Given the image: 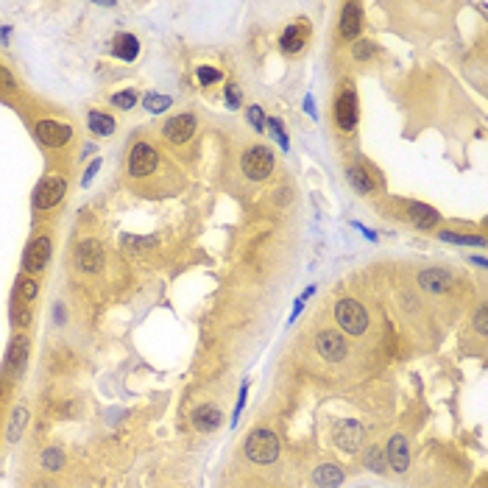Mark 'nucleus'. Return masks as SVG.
I'll return each instance as SVG.
<instances>
[{
    "instance_id": "obj_1",
    "label": "nucleus",
    "mask_w": 488,
    "mask_h": 488,
    "mask_svg": "<svg viewBox=\"0 0 488 488\" xmlns=\"http://www.w3.org/2000/svg\"><path fill=\"white\" fill-rule=\"evenodd\" d=\"M67 195V179L62 173H48L39 179V185L33 187V195H31V204H33V212H51L56 209Z\"/></svg>"
},
{
    "instance_id": "obj_2",
    "label": "nucleus",
    "mask_w": 488,
    "mask_h": 488,
    "mask_svg": "<svg viewBox=\"0 0 488 488\" xmlns=\"http://www.w3.org/2000/svg\"><path fill=\"white\" fill-rule=\"evenodd\" d=\"M51 257H53V234L51 232H42V234L31 237V243H28V249L23 254V271H26V276L45 274L48 265H51Z\"/></svg>"
},
{
    "instance_id": "obj_3",
    "label": "nucleus",
    "mask_w": 488,
    "mask_h": 488,
    "mask_svg": "<svg viewBox=\"0 0 488 488\" xmlns=\"http://www.w3.org/2000/svg\"><path fill=\"white\" fill-rule=\"evenodd\" d=\"M335 321L341 326V332L360 338L368 329V313H365V307L360 304L358 298H341L335 304Z\"/></svg>"
},
{
    "instance_id": "obj_4",
    "label": "nucleus",
    "mask_w": 488,
    "mask_h": 488,
    "mask_svg": "<svg viewBox=\"0 0 488 488\" xmlns=\"http://www.w3.org/2000/svg\"><path fill=\"white\" fill-rule=\"evenodd\" d=\"M28 358H31V338L26 332H14L6 349V360H3V371L9 380H20L28 368Z\"/></svg>"
},
{
    "instance_id": "obj_5",
    "label": "nucleus",
    "mask_w": 488,
    "mask_h": 488,
    "mask_svg": "<svg viewBox=\"0 0 488 488\" xmlns=\"http://www.w3.org/2000/svg\"><path fill=\"white\" fill-rule=\"evenodd\" d=\"M73 126L62 123V120H53V118H45V120H36L33 123V137L39 140V145L51 148V151H62L73 142Z\"/></svg>"
},
{
    "instance_id": "obj_6",
    "label": "nucleus",
    "mask_w": 488,
    "mask_h": 488,
    "mask_svg": "<svg viewBox=\"0 0 488 488\" xmlns=\"http://www.w3.org/2000/svg\"><path fill=\"white\" fill-rule=\"evenodd\" d=\"M246 455L251 463H260V466H268L279 457V438L276 432L271 430H254L249 438H246Z\"/></svg>"
},
{
    "instance_id": "obj_7",
    "label": "nucleus",
    "mask_w": 488,
    "mask_h": 488,
    "mask_svg": "<svg viewBox=\"0 0 488 488\" xmlns=\"http://www.w3.org/2000/svg\"><path fill=\"white\" fill-rule=\"evenodd\" d=\"M274 165H276V157L268 145H251L243 157H240V167L249 179L254 182H265L271 173H274Z\"/></svg>"
},
{
    "instance_id": "obj_8",
    "label": "nucleus",
    "mask_w": 488,
    "mask_h": 488,
    "mask_svg": "<svg viewBox=\"0 0 488 488\" xmlns=\"http://www.w3.org/2000/svg\"><path fill=\"white\" fill-rule=\"evenodd\" d=\"M160 165V151L151 145V142H137L129 151V160H126V173L131 179H145L157 170Z\"/></svg>"
},
{
    "instance_id": "obj_9",
    "label": "nucleus",
    "mask_w": 488,
    "mask_h": 488,
    "mask_svg": "<svg viewBox=\"0 0 488 488\" xmlns=\"http://www.w3.org/2000/svg\"><path fill=\"white\" fill-rule=\"evenodd\" d=\"M358 120H360L358 93H355L352 87H346V90L338 95V100H335V123H338V129L341 131L352 134V131L358 129Z\"/></svg>"
},
{
    "instance_id": "obj_10",
    "label": "nucleus",
    "mask_w": 488,
    "mask_h": 488,
    "mask_svg": "<svg viewBox=\"0 0 488 488\" xmlns=\"http://www.w3.org/2000/svg\"><path fill=\"white\" fill-rule=\"evenodd\" d=\"M316 349H318V355H321L326 363H341V360L346 358V352H349L343 332H338V329H332V326L318 329V335H316Z\"/></svg>"
},
{
    "instance_id": "obj_11",
    "label": "nucleus",
    "mask_w": 488,
    "mask_h": 488,
    "mask_svg": "<svg viewBox=\"0 0 488 488\" xmlns=\"http://www.w3.org/2000/svg\"><path fill=\"white\" fill-rule=\"evenodd\" d=\"M76 265L81 274H100L103 265H106V257H103V246L98 243L95 237H87L76 246Z\"/></svg>"
},
{
    "instance_id": "obj_12",
    "label": "nucleus",
    "mask_w": 488,
    "mask_h": 488,
    "mask_svg": "<svg viewBox=\"0 0 488 488\" xmlns=\"http://www.w3.org/2000/svg\"><path fill=\"white\" fill-rule=\"evenodd\" d=\"M332 441H335V447L338 450H343V452H358L360 444H363V424L358 422V419H343V422H338L335 427H332Z\"/></svg>"
},
{
    "instance_id": "obj_13",
    "label": "nucleus",
    "mask_w": 488,
    "mask_h": 488,
    "mask_svg": "<svg viewBox=\"0 0 488 488\" xmlns=\"http://www.w3.org/2000/svg\"><path fill=\"white\" fill-rule=\"evenodd\" d=\"M195 131H198V120L193 115H176L162 126V137L170 145H185L193 140Z\"/></svg>"
},
{
    "instance_id": "obj_14",
    "label": "nucleus",
    "mask_w": 488,
    "mask_h": 488,
    "mask_svg": "<svg viewBox=\"0 0 488 488\" xmlns=\"http://www.w3.org/2000/svg\"><path fill=\"white\" fill-rule=\"evenodd\" d=\"M385 460H388V466L393 472H399V474L407 472V466H410V444H407V438H405L402 432H396V435L388 441Z\"/></svg>"
},
{
    "instance_id": "obj_15",
    "label": "nucleus",
    "mask_w": 488,
    "mask_h": 488,
    "mask_svg": "<svg viewBox=\"0 0 488 488\" xmlns=\"http://www.w3.org/2000/svg\"><path fill=\"white\" fill-rule=\"evenodd\" d=\"M419 288L424 293H432V296H444L452 288V274L444 268H427L419 274Z\"/></svg>"
},
{
    "instance_id": "obj_16",
    "label": "nucleus",
    "mask_w": 488,
    "mask_h": 488,
    "mask_svg": "<svg viewBox=\"0 0 488 488\" xmlns=\"http://www.w3.org/2000/svg\"><path fill=\"white\" fill-rule=\"evenodd\" d=\"M363 28V6L360 3H346L341 11V36L343 39H358Z\"/></svg>"
},
{
    "instance_id": "obj_17",
    "label": "nucleus",
    "mask_w": 488,
    "mask_h": 488,
    "mask_svg": "<svg viewBox=\"0 0 488 488\" xmlns=\"http://www.w3.org/2000/svg\"><path fill=\"white\" fill-rule=\"evenodd\" d=\"M307 39H310V26H304V23H296V26H291V28H285L282 39H279V45H282V53L296 56V53H298V51L307 45Z\"/></svg>"
},
{
    "instance_id": "obj_18",
    "label": "nucleus",
    "mask_w": 488,
    "mask_h": 488,
    "mask_svg": "<svg viewBox=\"0 0 488 488\" xmlns=\"http://www.w3.org/2000/svg\"><path fill=\"white\" fill-rule=\"evenodd\" d=\"M405 207H407V221H410L413 227L432 229V227H438V221H441V215H438L432 207H427V204H419V201H407Z\"/></svg>"
},
{
    "instance_id": "obj_19",
    "label": "nucleus",
    "mask_w": 488,
    "mask_h": 488,
    "mask_svg": "<svg viewBox=\"0 0 488 488\" xmlns=\"http://www.w3.org/2000/svg\"><path fill=\"white\" fill-rule=\"evenodd\" d=\"M87 129L95 134L98 140L103 137H112L118 131V123L109 112H100V109H87Z\"/></svg>"
},
{
    "instance_id": "obj_20",
    "label": "nucleus",
    "mask_w": 488,
    "mask_h": 488,
    "mask_svg": "<svg viewBox=\"0 0 488 488\" xmlns=\"http://www.w3.org/2000/svg\"><path fill=\"white\" fill-rule=\"evenodd\" d=\"M221 422H224V416H221V410H218L215 405H201V407L193 413V427L195 430H201V432L218 430Z\"/></svg>"
},
{
    "instance_id": "obj_21",
    "label": "nucleus",
    "mask_w": 488,
    "mask_h": 488,
    "mask_svg": "<svg viewBox=\"0 0 488 488\" xmlns=\"http://www.w3.org/2000/svg\"><path fill=\"white\" fill-rule=\"evenodd\" d=\"M343 483V469L335 463H321L313 472V486L316 488H338Z\"/></svg>"
},
{
    "instance_id": "obj_22",
    "label": "nucleus",
    "mask_w": 488,
    "mask_h": 488,
    "mask_svg": "<svg viewBox=\"0 0 488 488\" xmlns=\"http://www.w3.org/2000/svg\"><path fill=\"white\" fill-rule=\"evenodd\" d=\"M112 53L123 62H134L140 56V39L134 33H118L112 42Z\"/></svg>"
},
{
    "instance_id": "obj_23",
    "label": "nucleus",
    "mask_w": 488,
    "mask_h": 488,
    "mask_svg": "<svg viewBox=\"0 0 488 488\" xmlns=\"http://www.w3.org/2000/svg\"><path fill=\"white\" fill-rule=\"evenodd\" d=\"M26 424H28V407L26 405H17L9 416V427H6V441L9 444H17L26 432Z\"/></svg>"
},
{
    "instance_id": "obj_24",
    "label": "nucleus",
    "mask_w": 488,
    "mask_h": 488,
    "mask_svg": "<svg viewBox=\"0 0 488 488\" xmlns=\"http://www.w3.org/2000/svg\"><path fill=\"white\" fill-rule=\"evenodd\" d=\"M31 318H33V313H31V304H26L17 293L11 296V324L17 326V329H28V324H31Z\"/></svg>"
},
{
    "instance_id": "obj_25",
    "label": "nucleus",
    "mask_w": 488,
    "mask_h": 488,
    "mask_svg": "<svg viewBox=\"0 0 488 488\" xmlns=\"http://www.w3.org/2000/svg\"><path fill=\"white\" fill-rule=\"evenodd\" d=\"M346 176H349V185H352L358 193L368 195L371 190H374V179H371V176L363 170V167H355V165H352V167L346 170Z\"/></svg>"
},
{
    "instance_id": "obj_26",
    "label": "nucleus",
    "mask_w": 488,
    "mask_h": 488,
    "mask_svg": "<svg viewBox=\"0 0 488 488\" xmlns=\"http://www.w3.org/2000/svg\"><path fill=\"white\" fill-rule=\"evenodd\" d=\"M39 466H42L45 472H62V466H65V452H62L59 447H48V450H42V455H39Z\"/></svg>"
},
{
    "instance_id": "obj_27",
    "label": "nucleus",
    "mask_w": 488,
    "mask_h": 488,
    "mask_svg": "<svg viewBox=\"0 0 488 488\" xmlns=\"http://www.w3.org/2000/svg\"><path fill=\"white\" fill-rule=\"evenodd\" d=\"M14 293L26 301V304H33L36 301V296H39V285H36V279L33 276H17V285H14Z\"/></svg>"
},
{
    "instance_id": "obj_28",
    "label": "nucleus",
    "mask_w": 488,
    "mask_h": 488,
    "mask_svg": "<svg viewBox=\"0 0 488 488\" xmlns=\"http://www.w3.org/2000/svg\"><path fill=\"white\" fill-rule=\"evenodd\" d=\"M363 463H365L371 472H377V474L388 472V460H385V452L380 450V444H371V447H368V452H365V457H363Z\"/></svg>"
},
{
    "instance_id": "obj_29",
    "label": "nucleus",
    "mask_w": 488,
    "mask_h": 488,
    "mask_svg": "<svg viewBox=\"0 0 488 488\" xmlns=\"http://www.w3.org/2000/svg\"><path fill=\"white\" fill-rule=\"evenodd\" d=\"M109 103L115 109H120V112H129V109L137 106V93L134 90H120V93H115V95L109 98Z\"/></svg>"
},
{
    "instance_id": "obj_30",
    "label": "nucleus",
    "mask_w": 488,
    "mask_h": 488,
    "mask_svg": "<svg viewBox=\"0 0 488 488\" xmlns=\"http://www.w3.org/2000/svg\"><path fill=\"white\" fill-rule=\"evenodd\" d=\"M374 53H377V45H374L371 39H358V42L352 45V56H355L358 62H368Z\"/></svg>"
},
{
    "instance_id": "obj_31",
    "label": "nucleus",
    "mask_w": 488,
    "mask_h": 488,
    "mask_svg": "<svg viewBox=\"0 0 488 488\" xmlns=\"http://www.w3.org/2000/svg\"><path fill=\"white\" fill-rule=\"evenodd\" d=\"M142 106H145L148 112H154V115H157V112H165V109L170 106V98L157 95V93H148V95L142 98Z\"/></svg>"
},
{
    "instance_id": "obj_32",
    "label": "nucleus",
    "mask_w": 488,
    "mask_h": 488,
    "mask_svg": "<svg viewBox=\"0 0 488 488\" xmlns=\"http://www.w3.org/2000/svg\"><path fill=\"white\" fill-rule=\"evenodd\" d=\"M472 324H474V332H477L480 338H486V335H488V310H486V304H480V307H477V313H474Z\"/></svg>"
},
{
    "instance_id": "obj_33",
    "label": "nucleus",
    "mask_w": 488,
    "mask_h": 488,
    "mask_svg": "<svg viewBox=\"0 0 488 488\" xmlns=\"http://www.w3.org/2000/svg\"><path fill=\"white\" fill-rule=\"evenodd\" d=\"M195 76H198V81H201V84H218V81L224 78L218 70H212V67H207V65L198 67V70H195Z\"/></svg>"
},
{
    "instance_id": "obj_34",
    "label": "nucleus",
    "mask_w": 488,
    "mask_h": 488,
    "mask_svg": "<svg viewBox=\"0 0 488 488\" xmlns=\"http://www.w3.org/2000/svg\"><path fill=\"white\" fill-rule=\"evenodd\" d=\"M0 87L6 90V93H14L17 90V81H14V76L6 70V67L0 65Z\"/></svg>"
},
{
    "instance_id": "obj_35",
    "label": "nucleus",
    "mask_w": 488,
    "mask_h": 488,
    "mask_svg": "<svg viewBox=\"0 0 488 488\" xmlns=\"http://www.w3.org/2000/svg\"><path fill=\"white\" fill-rule=\"evenodd\" d=\"M441 240H455V243H477V246H483V237H460V234H452V232H441Z\"/></svg>"
},
{
    "instance_id": "obj_36",
    "label": "nucleus",
    "mask_w": 488,
    "mask_h": 488,
    "mask_svg": "<svg viewBox=\"0 0 488 488\" xmlns=\"http://www.w3.org/2000/svg\"><path fill=\"white\" fill-rule=\"evenodd\" d=\"M246 115H249L251 126H254L257 131H262V109L260 106H249V109H246Z\"/></svg>"
},
{
    "instance_id": "obj_37",
    "label": "nucleus",
    "mask_w": 488,
    "mask_h": 488,
    "mask_svg": "<svg viewBox=\"0 0 488 488\" xmlns=\"http://www.w3.org/2000/svg\"><path fill=\"white\" fill-rule=\"evenodd\" d=\"M98 167H100V162H98V160L90 165V167H87V173H84V185H90V179H93V176L98 173Z\"/></svg>"
},
{
    "instance_id": "obj_38",
    "label": "nucleus",
    "mask_w": 488,
    "mask_h": 488,
    "mask_svg": "<svg viewBox=\"0 0 488 488\" xmlns=\"http://www.w3.org/2000/svg\"><path fill=\"white\" fill-rule=\"evenodd\" d=\"M31 488H59V486H56L53 480H45V477H42V480H36Z\"/></svg>"
},
{
    "instance_id": "obj_39",
    "label": "nucleus",
    "mask_w": 488,
    "mask_h": 488,
    "mask_svg": "<svg viewBox=\"0 0 488 488\" xmlns=\"http://www.w3.org/2000/svg\"><path fill=\"white\" fill-rule=\"evenodd\" d=\"M227 98H229V103H232V106H237V90H234V87H229L227 90Z\"/></svg>"
}]
</instances>
